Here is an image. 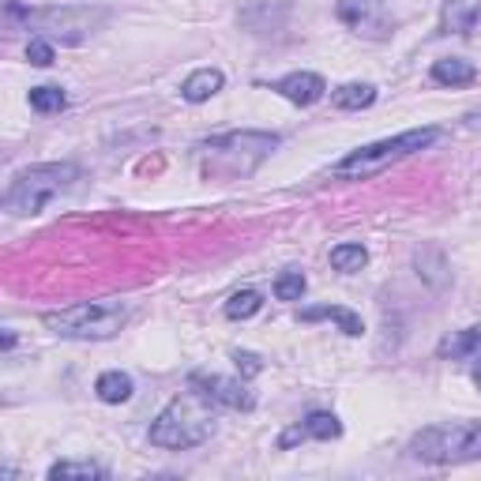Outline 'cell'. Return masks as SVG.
<instances>
[{
	"mask_svg": "<svg viewBox=\"0 0 481 481\" xmlns=\"http://www.w3.org/2000/svg\"><path fill=\"white\" fill-rule=\"evenodd\" d=\"M433 80L440 87H470L477 80V68L470 61H459V57H444L433 64Z\"/></svg>",
	"mask_w": 481,
	"mask_h": 481,
	"instance_id": "cell-14",
	"label": "cell"
},
{
	"mask_svg": "<svg viewBox=\"0 0 481 481\" xmlns=\"http://www.w3.org/2000/svg\"><path fill=\"white\" fill-rule=\"evenodd\" d=\"M410 455L421 463H433V467L481 459V421H455V425L425 428V433L414 437Z\"/></svg>",
	"mask_w": 481,
	"mask_h": 481,
	"instance_id": "cell-5",
	"label": "cell"
},
{
	"mask_svg": "<svg viewBox=\"0 0 481 481\" xmlns=\"http://www.w3.org/2000/svg\"><path fill=\"white\" fill-rule=\"evenodd\" d=\"M474 384H477V388H481V365H477V369H474Z\"/></svg>",
	"mask_w": 481,
	"mask_h": 481,
	"instance_id": "cell-26",
	"label": "cell"
},
{
	"mask_svg": "<svg viewBox=\"0 0 481 481\" xmlns=\"http://www.w3.org/2000/svg\"><path fill=\"white\" fill-rule=\"evenodd\" d=\"M440 23L447 34H470L481 27V0H444Z\"/></svg>",
	"mask_w": 481,
	"mask_h": 481,
	"instance_id": "cell-12",
	"label": "cell"
},
{
	"mask_svg": "<svg viewBox=\"0 0 481 481\" xmlns=\"http://www.w3.org/2000/svg\"><path fill=\"white\" fill-rule=\"evenodd\" d=\"M27 61H31L34 68H49V64H53V45L42 42V38H31V45H27Z\"/></svg>",
	"mask_w": 481,
	"mask_h": 481,
	"instance_id": "cell-24",
	"label": "cell"
},
{
	"mask_svg": "<svg viewBox=\"0 0 481 481\" xmlns=\"http://www.w3.org/2000/svg\"><path fill=\"white\" fill-rule=\"evenodd\" d=\"M124 323H129V305H120V301H80V305H68L45 316V327L53 335L80 342L113 339Z\"/></svg>",
	"mask_w": 481,
	"mask_h": 481,
	"instance_id": "cell-4",
	"label": "cell"
},
{
	"mask_svg": "<svg viewBox=\"0 0 481 481\" xmlns=\"http://www.w3.org/2000/svg\"><path fill=\"white\" fill-rule=\"evenodd\" d=\"M222 83H226V75L218 68H196L181 83V98L192 102V106H199V102H207V98H215L222 91Z\"/></svg>",
	"mask_w": 481,
	"mask_h": 481,
	"instance_id": "cell-13",
	"label": "cell"
},
{
	"mask_svg": "<svg viewBox=\"0 0 481 481\" xmlns=\"http://www.w3.org/2000/svg\"><path fill=\"white\" fill-rule=\"evenodd\" d=\"M342 437V421L332 410H316L309 418H301L297 425H290L283 437H278V447H293V444H305V440H335Z\"/></svg>",
	"mask_w": 481,
	"mask_h": 481,
	"instance_id": "cell-8",
	"label": "cell"
},
{
	"mask_svg": "<svg viewBox=\"0 0 481 481\" xmlns=\"http://www.w3.org/2000/svg\"><path fill=\"white\" fill-rule=\"evenodd\" d=\"M188 388L199 391L207 402H218V407H230V410H252L256 407V395H252L241 380L218 376V372H192Z\"/></svg>",
	"mask_w": 481,
	"mask_h": 481,
	"instance_id": "cell-7",
	"label": "cell"
},
{
	"mask_svg": "<svg viewBox=\"0 0 481 481\" xmlns=\"http://www.w3.org/2000/svg\"><path fill=\"white\" fill-rule=\"evenodd\" d=\"M98 399L110 402V407H117V402H129L132 399V376L129 372H102L94 384Z\"/></svg>",
	"mask_w": 481,
	"mask_h": 481,
	"instance_id": "cell-16",
	"label": "cell"
},
{
	"mask_svg": "<svg viewBox=\"0 0 481 481\" xmlns=\"http://www.w3.org/2000/svg\"><path fill=\"white\" fill-rule=\"evenodd\" d=\"M211 433H215L211 402L188 388V395L173 399L169 407L155 418V425H150V444L166 447V451H188V447L207 444Z\"/></svg>",
	"mask_w": 481,
	"mask_h": 481,
	"instance_id": "cell-1",
	"label": "cell"
},
{
	"mask_svg": "<svg viewBox=\"0 0 481 481\" xmlns=\"http://www.w3.org/2000/svg\"><path fill=\"white\" fill-rule=\"evenodd\" d=\"M437 353L444 361H470L481 365V327H467V332H455L447 339H440Z\"/></svg>",
	"mask_w": 481,
	"mask_h": 481,
	"instance_id": "cell-11",
	"label": "cell"
},
{
	"mask_svg": "<svg viewBox=\"0 0 481 481\" xmlns=\"http://www.w3.org/2000/svg\"><path fill=\"white\" fill-rule=\"evenodd\" d=\"M376 102V87L372 83H346L332 94V106L335 110H369Z\"/></svg>",
	"mask_w": 481,
	"mask_h": 481,
	"instance_id": "cell-17",
	"label": "cell"
},
{
	"mask_svg": "<svg viewBox=\"0 0 481 481\" xmlns=\"http://www.w3.org/2000/svg\"><path fill=\"white\" fill-rule=\"evenodd\" d=\"M365 264H369V252L361 245H335L332 248V267L335 271H346L350 274V271H361Z\"/></svg>",
	"mask_w": 481,
	"mask_h": 481,
	"instance_id": "cell-20",
	"label": "cell"
},
{
	"mask_svg": "<svg viewBox=\"0 0 481 481\" xmlns=\"http://www.w3.org/2000/svg\"><path fill=\"white\" fill-rule=\"evenodd\" d=\"M376 12H380V0H342V5H339V19L350 23L353 31L372 27Z\"/></svg>",
	"mask_w": 481,
	"mask_h": 481,
	"instance_id": "cell-18",
	"label": "cell"
},
{
	"mask_svg": "<svg viewBox=\"0 0 481 481\" xmlns=\"http://www.w3.org/2000/svg\"><path fill=\"white\" fill-rule=\"evenodd\" d=\"M68 106V94L61 87H31V110L38 113H61Z\"/></svg>",
	"mask_w": 481,
	"mask_h": 481,
	"instance_id": "cell-22",
	"label": "cell"
},
{
	"mask_svg": "<svg viewBox=\"0 0 481 481\" xmlns=\"http://www.w3.org/2000/svg\"><path fill=\"white\" fill-rule=\"evenodd\" d=\"M260 309H264V297L256 290H241V293H234L230 301H226V316H230V320H248V316H256Z\"/></svg>",
	"mask_w": 481,
	"mask_h": 481,
	"instance_id": "cell-19",
	"label": "cell"
},
{
	"mask_svg": "<svg viewBox=\"0 0 481 481\" xmlns=\"http://www.w3.org/2000/svg\"><path fill=\"white\" fill-rule=\"evenodd\" d=\"M234 365H237L241 376H260L264 372V361L252 350H234Z\"/></svg>",
	"mask_w": 481,
	"mask_h": 481,
	"instance_id": "cell-25",
	"label": "cell"
},
{
	"mask_svg": "<svg viewBox=\"0 0 481 481\" xmlns=\"http://www.w3.org/2000/svg\"><path fill=\"white\" fill-rule=\"evenodd\" d=\"M80 177L72 162H42L12 177V185L5 188V211L8 215H38L49 199H57L61 192L72 188V181Z\"/></svg>",
	"mask_w": 481,
	"mask_h": 481,
	"instance_id": "cell-3",
	"label": "cell"
},
{
	"mask_svg": "<svg viewBox=\"0 0 481 481\" xmlns=\"http://www.w3.org/2000/svg\"><path fill=\"white\" fill-rule=\"evenodd\" d=\"M278 147V136L271 132H226V136H211L207 143H199L196 150H204V155H245V150H256V155H271Z\"/></svg>",
	"mask_w": 481,
	"mask_h": 481,
	"instance_id": "cell-9",
	"label": "cell"
},
{
	"mask_svg": "<svg viewBox=\"0 0 481 481\" xmlns=\"http://www.w3.org/2000/svg\"><path fill=\"white\" fill-rule=\"evenodd\" d=\"M72 477L91 481V477H106V470L94 463H53L49 467V481H72Z\"/></svg>",
	"mask_w": 481,
	"mask_h": 481,
	"instance_id": "cell-21",
	"label": "cell"
},
{
	"mask_svg": "<svg viewBox=\"0 0 481 481\" xmlns=\"http://www.w3.org/2000/svg\"><path fill=\"white\" fill-rule=\"evenodd\" d=\"M305 274H301V271H286V274H278L274 278V297L278 301H297L301 293H305Z\"/></svg>",
	"mask_w": 481,
	"mask_h": 481,
	"instance_id": "cell-23",
	"label": "cell"
},
{
	"mask_svg": "<svg viewBox=\"0 0 481 481\" xmlns=\"http://www.w3.org/2000/svg\"><path fill=\"white\" fill-rule=\"evenodd\" d=\"M271 91L283 94L286 102H293V106H316L320 98L327 94V83H323V75H316V72H290V75H283V80H274Z\"/></svg>",
	"mask_w": 481,
	"mask_h": 481,
	"instance_id": "cell-10",
	"label": "cell"
},
{
	"mask_svg": "<svg viewBox=\"0 0 481 481\" xmlns=\"http://www.w3.org/2000/svg\"><path fill=\"white\" fill-rule=\"evenodd\" d=\"M102 19H106L102 8H42V12H27L31 27H38L42 34H49L61 45L87 42Z\"/></svg>",
	"mask_w": 481,
	"mask_h": 481,
	"instance_id": "cell-6",
	"label": "cell"
},
{
	"mask_svg": "<svg viewBox=\"0 0 481 481\" xmlns=\"http://www.w3.org/2000/svg\"><path fill=\"white\" fill-rule=\"evenodd\" d=\"M437 139H440V129H410V132H399L391 139L365 143L358 150H350L339 166H332V177H335V181H365V177L388 169L399 159L418 155V150H425L428 143H437Z\"/></svg>",
	"mask_w": 481,
	"mask_h": 481,
	"instance_id": "cell-2",
	"label": "cell"
},
{
	"mask_svg": "<svg viewBox=\"0 0 481 481\" xmlns=\"http://www.w3.org/2000/svg\"><path fill=\"white\" fill-rule=\"evenodd\" d=\"M301 320H305V323H313V320H335V323L342 327V332H346V335H353V339H358V335L365 332L361 316H358V313H350V309H339V305H320V309H305V313H301Z\"/></svg>",
	"mask_w": 481,
	"mask_h": 481,
	"instance_id": "cell-15",
	"label": "cell"
}]
</instances>
